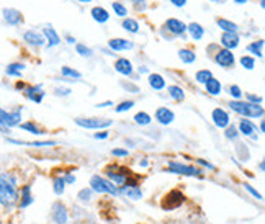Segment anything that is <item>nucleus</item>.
Wrapping results in <instances>:
<instances>
[{
	"label": "nucleus",
	"mask_w": 265,
	"mask_h": 224,
	"mask_svg": "<svg viewBox=\"0 0 265 224\" xmlns=\"http://www.w3.org/2000/svg\"><path fill=\"white\" fill-rule=\"evenodd\" d=\"M108 46L113 51H126V49H132L134 47V43L125 38H113L108 41Z\"/></svg>",
	"instance_id": "20"
},
{
	"label": "nucleus",
	"mask_w": 265,
	"mask_h": 224,
	"mask_svg": "<svg viewBox=\"0 0 265 224\" xmlns=\"http://www.w3.org/2000/svg\"><path fill=\"white\" fill-rule=\"evenodd\" d=\"M137 71H139V72H147V69H146L144 66H141L139 69H137Z\"/></svg>",
	"instance_id": "60"
},
{
	"label": "nucleus",
	"mask_w": 265,
	"mask_h": 224,
	"mask_svg": "<svg viewBox=\"0 0 265 224\" xmlns=\"http://www.w3.org/2000/svg\"><path fill=\"white\" fill-rule=\"evenodd\" d=\"M62 179H64L66 185H72V183H76V175H72V174H66Z\"/></svg>",
	"instance_id": "51"
},
{
	"label": "nucleus",
	"mask_w": 265,
	"mask_h": 224,
	"mask_svg": "<svg viewBox=\"0 0 265 224\" xmlns=\"http://www.w3.org/2000/svg\"><path fill=\"white\" fill-rule=\"evenodd\" d=\"M97 108H107V106H113V102H110V100H107V102H102V103H97L95 105Z\"/></svg>",
	"instance_id": "54"
},
{
	"label": "nucleus",
	"mask_w": 265,
	"mask_h": 224,
	"mask_svg": "<svg viewBox=\"0 0 265 224\" xmlns=\"http://www.w3.org/2000/svg\"><path fill=\"white\" fill-rule=\"evenodd\" d=\"M123 28H125L126 31H130V33H137V31H139V25H137L136 20L126 18V20L123 21Z\"/></svg>",
	"instance_id": "38"
},
{
	"label": "nucleus",
	"mask_w": 265,
	"mask_h": 224,
	"mask_svg": "<svg viewBox=\"0 0 265 224\" xmlns=\"http://www.w3.org/2000/svg\"><path fill=\"white\" fill-rule=\"evenodd\" d=\"M239 62L244 69H247V71H252V69L256 67V59H254L252 56H242Z\"/></svg>",
	"instance_id": "40"
},
{
	"label": "nucleus",
	"mask_w": 265,
	"mask_h": 224,
	"mask_svg": "<svg viewBox=\"0 0 265 224\" xmlns=\"http://www.w3.org/2000/svg\"><path fill=\"white\" fill-rule=\"evenodd\" d=\"M216 23H218V26L224 33H237V28H239L236 23H232V21L226 18H216Z\"/></svg>",
	"instance_id": "30"
},
{
	"label": "nucleus",
	"mask_w": 265,
	"mask_h": 224,
	"mask_svg": "<svg viewBox=\"0 0 265 224\" xmlns=\"http://www.w3.org/2000/svg\"><path fill=\"white\" fill-rule=\"evenodd\" d=\"M257 126L254 125L251 120H246L242 118L239 121V134H244V136H251L252 139H257Z\"/></svg>",
	"instance_id": "18"
},
{
	"label": "nucleus",
	"mask_w": 265,
	"mask_h": 224,
	"mask_svg": "<svg viewBox=\"0 0 265 224\" xmlns=\"http://www.w3.org/2000/svg\"><path fill=\"white\" fill-rule=\"evenodd\" d=\"M95 139H107L108 137V131H102V133H95L93 134Z\"/></svg>",
	"instance_id": "53"
},
{
	"label": "nucleus",
	"mask_w": 265,
	"mask_h": 224,
	"mask_svg": "<svg viewBox=\"0 0 265 224\" xmlns=\"http://www.w3.org/2000/svg\"><path fill=\"white\" fill-rule=\"evenodd\" d=\"M174 7H183L185 3H187V0H171Z\"/></svg>",
	"instance_id": "55"
},
{
	"label": "nucleus",
	"mask_w": 265,
	"mask_h": 224,
	"mask_svg": "<svg viewBox=\"0 0 265 224\" xmlns=\"http://www.w3.org/2000/svg\"><path fill=\"white\" fill-rule=\"evenodd\" d=\"M167 172L171 174H177V175H187V177H198L203 179V172L200 169L193 167V165H187L177 161H169L167 164Z\"/></svg>",
	"instance_id": "6"
},
{
	"label": "nucleus",
	"mask_w": 265,
	"mask_h": 224,
	"mask_svg": "<svg viewBox=\"0 0 265 224\" xmlns=\"http://www.w3.org/2000/svg\"><path fill=\"white\" fill-rule=\"evenodd\" d=\"M205 89H206V92H208L210 95L218 97V95L221 93V90H222V85H221V82L218 81V79L211 77L208 82H205Z\"/></svg>",
	"instance_id": "25"
},
{
	"label": "nucleus",
	"mask_w": 265,
	"mask_h": 224,
	"mask_svg": "<svg viewBox=\"0 0 265 224\" xmlns=\"http://www.w3.org/2000/svg\"><path fill=\"white\" fill-rule=\"evenodd\" d=\"M23 95H25V98L30 100V102L41 103V102H43V98H44L43 85H25Z\"/></svg>",
	"instance_id": "10"
},
{
	"label": "nucleus",
	"mask_w": 265,
	"mask_h": 224,
	"mask_svg": "<svg viewBox=\"0 0 265 224\" xmlns=\"http://www.w3.org/2000/svg\"><path fill=\"white\" fill-rule=\"evenodd\" d=\"M197 164H200L201 167H205V169L215 170V165H213V164H210L208 161H203V159H197Z\"/></svg>",
	"instance_id": "50"
},
{
	"label": "nucleus",
	"mask_w": 265,
	"mask_h": 224,
	"mask_svg": "<svg viewBox=\"0 0 265 224\" xmlns=\"http://www.w3.org/2000/svg\"><path fill=\"white\" fill-rule=\"evenodd\" d=\"M90 190L95 191V193H107V195H111V196H118V186L115 183H111L108 179L102 177V175H93L92 179H90Z\"/></svg>",
	"instance_id": "3"
},
{
	"label": "nucleus",
	"mask_w": 265,
	"mask_h": 224,
	"mask_svg": "<svg viewBox=\"0 0 265 224\" xmlns=\"http://www.w3.org/2000/svg\"><path fill=\"white\" fill-rule=\"evenodd\" d=\"M61 74L64 77H71V79H81L82 77V74L76 71V69H72V67H69V66H64L61 69Z\"/></svg>",
	"instance_id": "39"
},
{
	"label": "nucleus",
	"mask_w": 265,
	"mask_h": 224,
	"mask_svg": "<svg viewBox=\"0 0 265 224\" xmlns=\"http://www.w3.org/2000/svg\"><path fill=\"white\" fill-rule=\"evenodd\" d=\"M67 43H69V45H74V43H76V38H72V36H67Z\"/></svg>",
	"instance_id": "57"
},
{
	"label": "nucleus",
	"mask_w": 265,
	"mask_h": 224,
	"mask_svg": "<svg viewBox=\"0 0 265 224\" xmlns=\"http://www.w3.org/2000/svg\"><path fill=\"white\" fill-rule=\"evenodd\" d=\"M23 71H25L23 62H12L5 67V74H7L8 77H22Z\"/></svg>",
	"instance_id": "24"
},
{
	"label": "nucleus",
	"mask_w": 265,
	"mask_h": 224,
	"mask_svg": "<svg viewBox=\"0 0 265 224\" xmlns=\"http://www.w3.org/2000/svg\"><path fill=\"white\" fill-rule=\"evenodd\" d=\"M134 121H136V125H139V126H147V125H151L152 118L146 111H139V113L134 115Z\"/></svg>",
	"instance_id": "36"
},
{
	"label": "nucleus",
	"mask_w": 265,
	"mask_h": 224,
	"mask_svg": "<svg viewBox=\"0 0 265 224\" xmlns=\"http://www.w3.org/2000/svg\"><path fill=\"white\" fill-rule=\"evenodd\" d=\"M111 7H113V12L118 15V17L121 18H125L126 15H128V10H126V7L123 3H120V2H111Z\"/></svg>",
	"instance_id": "41"
},
{
	"label": "nucleus",
	"mask_w": 265,
	"mask_h": 224,
	"mask_svg": "<svg viewBox=\"0 0 265 224\" xmlns=\"http://www.w3.org/2000/svg\"><path fill=\"white\" fill-rule=\"evenodd\" d=\"M183 201H185V196L182 191H178V190H172V191H169V193L164 196V200H162V210H166V211H172V210H177L178 206H182L183 205Z\"/></svg>",
	"instance_id": "7"
},
{
	"label": "nucleus",
	"mask_w": 265,
	"mask_h": 224,
	"mask_svg": "<svg viewBox=\"0 0 265 224\" xmlns=\"http://www.w3.org/2000/svg\"><path fill=\"white\" fill-rule=\"evenodd\" d=\"M211 77H213V74H211V71H208V69H201V71H198L197 74H195V81H197L198 84L208 82Z\"/></svg>",
	"instance_id": "37"
},
{
	"label": "nucleus",
	"mask_w": 265,
	"mask_h": 224,
	"mask_svg": "<svg viewBox=\"0 0 265 224\" xmlns=\"http://www.w3.org/2000/svg\"><path fill=\"white\" fill-rule=\"evenodd\" d=\"M52 190H54V193L57 196H61L62 193L66 191V182L62 177H54V180H52Z\"/></svg>",
	"instance_id": "35"
},
{
	"label": "nucleus",
	"mask_w": 265,
	"mask_h": 224,
	"mask_svg": "<svg viewBox=\"0 0 265 224\" xmlns=\"http://www.w3.org/2000/svg\"><path fill=\"white\" fill-rule=\"evenodd\" d=\"M79 2H82V3H88V2H92V0H79Z\"/></svg>",
	"instance_id": "62"
},
{
	"label": "nucleus",
	"mask_w": 265,
	"mask_h": 224,
	"mask_svg": "<svg viewBox=\"0 0 265 224\" xmlns=\"http://www.w3.org/2000/svg\"><path fill=\"white\" fill-rule=\"evenodd\" d=\"M211 2H221V0H211Z\"/></svg>",
	"instance_id": "63"
},
{
	"label": "nucleus",
	"mask_w": 265,
	"mask_h": 224,
	"mask_svg": "<svg viewBox=\"0 0 265 224\" xmlns=\"http://www.w3.org/2000/svg\"><path fill=\"white\" fill-rule=\"evenodd\" d=\"M43 36H46L44 40H47V46L52 47V46H57L61 43V38H59V35L56 33V30L52 28L51 25H47L44 26V30H43Z\"/></svg>",
	"instance_id": "23"
},
{
	"label": "nucleus",
	"mask_w": 265,
	"mask_h": 224,
	"mask_svg": "<svg viewBox=\"0 0 265 224\" xmlns=\"http://www.w3.org/2000/svg\"><path fill=\"white\" fill-rule=\"evenodd\" d=\"M8 142L18 144V146H28V147H44V146H56V141H20V139H8Z\"/></svg>",
	"instance_id": "26"
},
{
	"label": "nucleus",
	"mask_w": 265,
	"mask_h": 224,
	"mask_svg": "<svg viewBox=\"0 0 265 224\" xmlns=\"http://www.w3.org/2000/svg\"><path fill=\"white\" fill-rule=\"evenodd\" d=\"M20 130H23L26 133H30V134H36V136H41L44 134V131L41 130L38 125H35L33 121H26V123H20Z\"/></svg>",
	"instance_id": "29"
},
{
	"label": "nucleus",
	"mask_w": 265,
	"mask_h": 224,
	"mask_svg": "<svg viewBox=\"0 0 265 224\" xmlns=\"http://www.w3.org/2000/svg\"><path fill=\"white\" fill-rule=\"evenodd\" d=\"M69 93H71V89H66V87L56 89V95H61V97H67Z\"/></svg>",
	"instance_id": "52"
},
{
	"label": "nucleus",
	"mask_w": 265,
	"mask_h": 224,
	"mask_svg": "<svg viewBox=\"0 0 265 224\" xmlns=\"http://www.w3.org/2000/svg\"><path fill=\"white\" fill-rule=\"evenodd\" d=\"M123 87H125V89H128V90H131V92H137V87H136V85H131V84H123Z\"/></svg>",
	"instance_id": "56"
},
{
	"label": "nucleus",
	"mask_w": 265,
	"mask_h": 224,
	"mask_svg": "<svg viewBox=\"0 0 265 224\" xmlns=\"http://www.w3.org/2000/svg\"><path fill=\"white\" fill-rule=\"evenodd\" d=\"M111 154H113L115 157H126L128 156V149H121V147H116V149H113V151H111Z\"/></svg>",
	"instance_id": "49"
},
{
	"label": "nucleus",
	"mask_w": 265,
	"mask_h": 224,
	"mask_svg": "<svg viewBox=\"0 0 265 224\" xmlns=\"http://www.w3.org/2000/svg\"><path fill=\"white\" fill-rule=\"evenodd\" d=\"M92 193H93V191L90 188H82L77 193V198L81 201H84V203H87V201H90V198H92Z\"/></svg>",
	"instance_id": "45"
},
{
	"label": "nucleus",
	"mask_w": 265,
	"mask_h": 224,
	"mask_svg": "<svg viewBox=\"0 0 265 224\" xmlns=\"http://www.w3.org/2000/svg\"><path fill=\"white\" fill-rule=\"evenodd\" d=\"M118 193L120 195H126L131 200H141L142 198V191L139 186H125L121 185L118 186Z\"/></svg>",
	"instance_id": "22"
},
{
	"label": "nucleus",
	"mask_w": 265,
	"mask_h": 224,
	"mask_svg": "<svg viewBox=\"0 0 265 224\" xmlns=\"http://www.w3.org/2000/svg\"><path fill=\"white\" fill-rule=\"evenodd\" d=\"M136 2H144V0H136Z\"/></svg>",
	"instance_id": "64"
},
{
	"label": "nucleus",
	"mask_w": 265,
	"mask_h": 224,
	"mask_svg": "<svg viewBox=\"0 0 265 224\" xmlns=\"http://www.w3.org/2000/svg\"><path fill=\"white\" fill-rule=\"evenodd\" d=\"M115 71L121 74V76H125V77H130L131 74H132V64L130 59H126V57H120V59H116L115 62Z\"/></svg>",
	"instance_id": "17"
},
{
	"label": "nucleus",
	"mask_w": 265,
	"mask_h": 224,
	"mask_svg": "<svg viewBox=\"0 0 265 224\" xmlns=\"http://www.w3.org/2000/svg\"><path fill=\"white\" fill-rule=\"evenodd\" d=\"M166 28L171 31V33H174V35H183L185 31H187V25H185L182 20L169 18L166 21Z\"/></svg>",
	"instance_id": "19"
},
{
	"label": "nucleus",
	"mask_w": 265,
	"mask_h": 224,
	"mask_svg": "<svg viewBox=\"0 0 265 224\" xmlns=\"http://www.w3.org/2000/svg\"><path fill=\"white\" fill-rule=\"evenodd\" d=\"M18 180L12 172H0V206L12 210L18 203Z\"/></svg>",
	"instance_id": "1"
},
{
	"label": "nucleus",
	"mask_w": 265,
	"mask_h": 224,
	"mask_svg": "<svg viewBox=\"0 0 265 224\" xmlns=\"http://www.w3.org/2000/svg\"><path fill=\"white\" fill-rule=\"evenodd\" d=\"M227 92H229V95L234 100H241L242 98V90H241L239 85H229V87H227Z\"/></svg>",
	"instance_id": "43"
},
{
	"label": "nucleus",
	"mask_w": 265,
	"mask_h": 224,
	"mask_svg": "<svg viewBox=\"0 0 265 224\" xmlns=\"http://www.w3.org/2000/svg\"><path fill=\"white\" fill-rule=\"evenodd\" d=\"M244 188H246V190L249 191V193L252 195V196H256L257 200H261V201L264 200V198H262V193H259V191H257L256 188H254L252 185H249V183H244Z\"/></svg>",
	"instance_id": "47"
},
{
	"label": "nucleus",
	"mask_w": 265,
	"mask_h": 224,
	"mask_svg": "<svg viewBox=\"0 0 265 224\" xmlns=\"http://www.w3.org/2000/svg\"><path fill=\"white\" fill-rule=\"evenodd\" d=\"M187 31L190 33V36L195 40V41H200L201 38H203V35H205V28L201 26L200 23H197V21H193V23H190L187 26Z\"/></svg>",
	"instance_id": "27"
},
{
	"label": "nucleus",
	"mask_w": 265,
	"mask_h": 224,
	"mask_svg": "<svg viewBox=\"0 0 265 224\" xmlns=\"http://www.w3.org/2000/svg\"><path fill=\"white\" fill-rule=\"evenodd\" d=\"M154 118L157 120V123L167 126V125H171L174 120H176V113H174L171 108H167V106H161V108L156 110Z\"/></svg>",
	"instance_id": "15"
},
{
	"label": "nucleus",
	"mask_w": 265,
	"mask_h": 224,
	"mask_svg": "<svg viewBox=\"0 0 265 224\" xmlns=\"http://www.w3.org/2000/svg\"><path fill=\"white\" fill-rule=\"evenodd\" d=\"M262 47H264V40H259V41L251 43V45L247 46V51L251 52V54H256L257 57H262L264 56Z\"/></svg>",
	"instance_id": "34"
},
{
	"label": "nucleus",
	"mask_w": 265,
	"mask_h": 224,
	"mask_svg": "<svg viewBox=\"0 0 265 224\" xmlns=\"http://www.w3.org/2000/svg\"><path fill=\"white\" fill-rule=\"evenodd\" d=\"M259 169H261V172H264V170H265V162L264 161L259 164Z\"/></svg>",
	"instance_id": "58"
},
{
	"label": "nucleus",
	"mask_w": 265,
	"mask_h": 224,
	"mask_svg": "<svg viewBox=\"0 0 265 224\" xmlns=\"http://www.w3.org/2000/svg\"><path fill=\"white\" fill-rule=\"evenodd\" d=\"M229 106L232 111H236L242 118H261V116H264V108L256 103L242 102V100H232V102H229Z\"/></svg>",
	"instance_id": "2"
},
{
	"label": "nucleus",
	"mask_w": 265,
	"mask_h": 224,
	"mask_svg": "<svg viewBox=\"0 0 265 224\" xmlns=\"http://www.w3.org/2000/svg\"><path fill=\"white\" fill-rule=\"evenodd\" d=\"M2 15H3L5 23L10 25V26H18V25L23 23V15L17 8H3Z\"/></svg>",
	"instance_id": "12"
},
{
	"label": "nucleus",
	"mask_w": 265,
	"mask_h": 224,
	"mask_svg": "<svg viewBox=\"0 0 265 224\" xmlns=\"http://www.w3.org/2000/svg\"><path fill=\"white\" fill-rule=\"evenodd\" d=\"M178 57H180V61L185 62V64H193L195 61H197L195 52L192 49H187V47H183V49L178 51Z\"/></svg>",
	"instance_id": "32"
},
{
	"label": "nucleus",
	"mask_w": 265,
	"mask_h": 224,
	"mask_svg": "<svg viewBox=\"0 0 265 224\" xmlns=\"http://www.w3.org/2000/svg\"><path fill=\"white\" fill-rule=\"evenodd\" d=\"M224 136L227 137V139H231V141H234V139H237L239 137V131L236 130L234 126H227V128H224Z\"/></svg>",
	"instance_id": "46"
},
{
	"label": "nucleus",
	"mask_w": 265,
	"mask_h": 224,
	"mask_svg": "<svg viewBox=\"0 0 265 224\" xmlns=\"http://www.w3.org/2000/svg\"><path fill=\"white\" fill-rule=\"evenodd\" d=\"M221 45L224 46V49L232 51L234 47L239 46V36H237V33H222Z\"/></svg>",
	"instance_id": "21"
},
{
	"label": "nucleus",
	"mask_w": 265,
	"mask_h": 224,
	"mask_svg": "<svg viewBox=\"0 0 265 224\" xmlns=\"http://www.w3.org/2000/svg\"><path fill=\"white\" fill-rule=\"evenodd\" d=\"M23 40L26 45L30 46H35V47H40V46H44L46 45V40L43 33H40V31H35V30H28L26 33L23 35Z\"/></svg>",
	"instance_id": "13"
},
{
	"label": "nucleus",
	"mask_w": 265,
	"mask_h": 224,
	"mask_svg": "<svg viewBox=\"0 0 265 224\" xmlns=\"http://www.w3.org/2000/svg\"><path fill=\"white\" fill-rule=\"evenodd\" d=\"M147 164H149V162H147L146 159H144V161H141V164H139V165H141V167H147Z\"/></svg>",
	"instance_id": "59"
},
{
	"label": "nucleus",
	"mask_w": 265,
	"mask_h": 224,
	"mask_svg": "<svg viewBox=\"0 0 265 224\" xmlns=\"http://www.w3.org/2000/svg\"><path fill=\"white\" fill-rule=\"evenodd\" d=\"M246 98H247L246 102H249V103H256V105H261V103H262V97H257V95L247 93Z\"/></svg>",
	"instance_id": "48"
},
{
	"label": "nucleus",
	"mask_w": 265,
	"mask_h": 224,
	"mask_svg": "<svg viewBox=\"0 0 265 224\" xmlns=\"http://www.w3.org/2000/svg\"><path fill=\"white\" fill-rule=\"evenodd\" d=\"M105 175H107V179L111 183H115L116 186H121L126 182V179L131 175V170L123 167V165L113 164V165H108V167L105 169Z\"/></svg>",
	"instance_id": "5"
},
{
	"label": "nucleus",
	"mask_w": 265,
	"mask_h": 224,
	"mask_svg": "<svg viewBox=\"0 0 265 224\" xmlns=\"http://www.w3.org/2000/svg\"><path fill=\"white\" fill-rule=\"evenodd\" d=\"M234 2H236V3H246L247 0H234Z\"/></svg>",
	"instance_id": "61"
},
{
	"label": "nucleus",
	"mask_w": 265,
	"mask_h": 224,
	"mask_svg": "<svg viewBox=\"0 0 265 224\" xmlns=\"http://www.w3.org/2000/svg\"><path fill=\"white\" fill-rule=\"evenodd\" d=\"M215 61L218 62L221 67L229 69V67L234 66V54H232L229 49H220L218 52H216Z\"/></svg>",
	"instance_id": "14"
},
{
	"label": "nucleus",
	"mask_w": 265,
	"mask_h": 224,
	"mask_svg": "<svg viewBox=\"0 0 265 224\" xmlns=\"http://www.w3.org/2000/svg\"><path fill=\"white\" fill-rule=\"evenodd\" d=\"M51 218L52 221L56 224H67L69 221V213H67V208L64 203H61V201H56L54 205L51 208Z\"/></svg>",
	"instance_id": "9"
},
{
	"label": "nucleus",
	"mask_w": 265,
	"mask_h": 224,
	"mask_svg": "<svg viewBox=\"0 0 265 224\" xmlns=\"http://www.w3.org/2000/svg\"><path fill=\"white\" fill-rule=\"evenodd\" d=\"M132 106H134V102H132V100H125V102H121L118 106H116L115 111H116V113H123V111L131 110Z\"/></svg>",
	"instance_id": "44"
},
{
	"label": "nucleus",
	"mask_w": 265,
	"mask_h": 224,
	"mask_svg": "<svg viewBox=\"0 0 265 224\" xmlns=\"http://www.w3.org/2000/svg\"><path fill=\"white\" fill-rule=\"evenodd\" d=\"M211 118H213V123L218 128H227L229 126V115L227 111H224L222 108H215L213 113H211Z\"/></svg>",
	"instance_id": "16"
},
{
	"label": "nucleus",
	"mask_w": 265,
	"mask_h": 224,
	"mask_svg": "<svg viewBox=\"0 0 265 224\" xmlns=\"http://www.w3.org/2000/svg\"><path fill=\"white\" fill-rule=\"evenodd\" d=\"M169 90V95L176 100V102H182V100L185 98V92L182 87H178V85H171V87L167 89Z\"/></svg>",
	"instance_id": "33"
},
{
	"label": "nucleus",
	"mask_w": 265,
	"mask_h": 224,
	"mask_svg": "<svg viewBox=\"0 0 265 224\" xmlns=\"http://www.w3.org/2000/svg\"><path fill=\"white\" fill-rule=\"evenodd\" d=\"M76 51H77V54H81L82 57H92V49L90 47H87L86 45H82V43H77L76 45Z\"/></svg>",
	"instance_id": "42"
},
{
	"label": "nucleus",
	"mask_w": 265,
	"mask_h": 224,
	"mask_svg": "<svg viewBox=\"0 0 265 224\" xmlns=\"http://www.w3.org/2000/svg\"><path fill=\"white\" fill-rule=\"evenodd\" d=\"M74 121L77 126L86 128V130H103L113 125V120L108 118H76Z\"/></svg>",
	"instance_id": "8"
},
{
	"label": "nucleus",
	"mask_w": 265,
	"mask_h": 224,
	"mask_svg": "<svg viewBox=\"0 0 265 224\" xmlns=\"http://www.w3.org/2000/svg\"><path fill=\"white\" fill-rule=\"evenodd\" d=\"M149 85L154 90H162L164 87H166V79H164L161 74H149Z\"/></svg>",
	"instance_id": "31"
},
{
	"label": "nucleus",
	"mask_w": 265,
	"mask_h": 224,
	"mask_svg": "<svg viewBox=\"0 0 265 224\" xmlns=\"http://www.w3.org/2000/svg\"><path fill=\"white\" fill-rule=\"evenodd\" d=\"M90 15H92V18L95 21H98V23H105V21H108V18H110L108 12L103 7H93L90 10Z\"/></svg>",
	"instance_id": "28"
},
{
	"label": "nucleus",
	"mask_w": 265,
	"mask_h": 224,
	"mask_svg": "<svg viewBox=\"0 0 265 224\" xmlns=\"http://www.w3.org/2000/svg\"><path fill=\"white\" fill-rule=\"evenodd\" d=\"M33 201H35V196H33V193H31V185L26 183L18 190L17 206L20 208V210H25V208H28L30 205H33Z\"/></svg>",
	"instance_id": "11"
},
{
	"label": "nucleus",
	"mask_w": 265,
	"mask_h": 224,
	"mask_svg": "<svg viewBox=\"0 0 265 224\" xmlns=\"http://www.w3.org/2000/svg\"><path fill=\"white\" fill-rule=\"evenodd\" d=\"M22 123V108L7 111L0 108V130L3 133H8L10 128H15Z\"/></svg>",
	"instance_id": "4"
}]
</instances>
